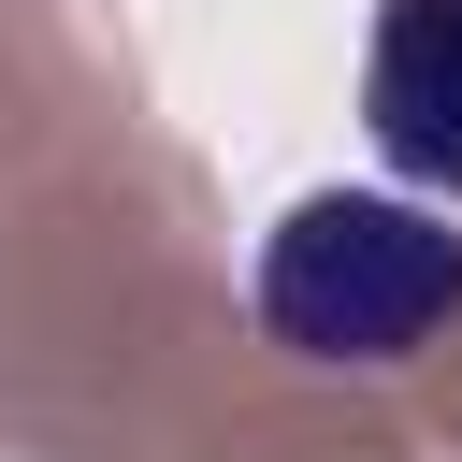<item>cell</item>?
I'll return each instance as SVG.
<instances>
[{
	"label": "cell",
	"mask_w": 462,
	"mask_h": 462,
	"mask_svg": "<svg viewBox=\"0 0 462 462\" xmlns=\"http://www.w3.org/2000/svg\"><path fill=\"white\" fill-rule=\"evenodd\" d=\"M462 318V231L390 188H303L260 231V332L303 361H419Z\"/></svg>",
	"instance_id": "6da1fadb"
},
{
	"label": "cell",
	"mask_w": 462,
	"mask_h": 462,
	"mask_svg": "<svg viewBox=\"0 0 462 462\" xmlns=\"http://www.w3.org/2000/svg\"><path fill=\"white\" fill-rule=\"evenodd\" d=\"M361 130L404 188L462 202V0H375L361 43Z\"/></svg>",
	"instance_id": "7a4b0ae2"
}]
</instances>
